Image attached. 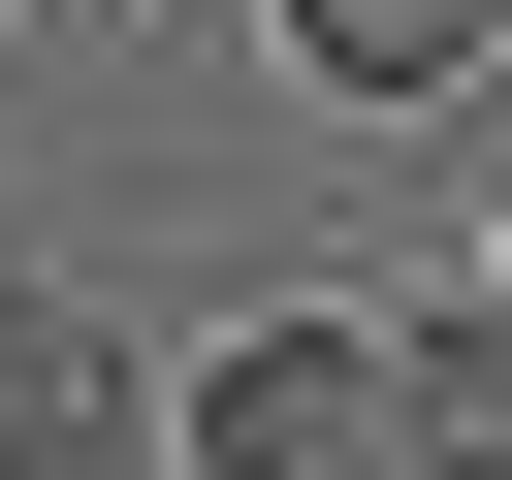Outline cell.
<instances>
[{
	"mask_svg": "<svg viewBox=\"0 0 512 480\" xmlns=\"http://www.w3.org/2000/svg\"><path fill=\"white\" fill-rule=\"evenodd\" d=\"M160 448H192V480H448V448H416V320H224Z\"/></svg>",
	"mask_w": 512,
	"mask_h": 480,
	"instance_id": "obj_1",
	"label": "cell"
},
{
	"mask_svg": "<svg viewBox=\"0 0 512 480\" xmlns=\"http://www.w3.org/2000/svg\"><path fill=\"white\" fill-rule=\"evenodd\" d=\"M0 32H32V0H0Z\"/></svg>",
	"mask_w": 512,
	"mask_h": 480,
	"instance_id": "obj_5",
	"label": "cell"
},
{
	"mask_svg": "<svg viewBox=\"0 0 512 480\" xmlns=\"http://www.w3.org/2000/svg\"><path fill=\"white\" fill-rule=\"evenodd\" d=\"M256 32H288V96H384V128L512 64V0H256Z\"/></svg>",
	"mask_w": 512,
	"mask_h": 480,
	"instance_id": "obj_3",
	"label": "cell"
},
{
	"mask_svg": "<svg viewBox=\"0 0 512 480\" xmlns=\"http://www.w3.org/2000/svg\"><path fill=\"white\" fill-rule=\"evenodd\" d=\"M160 416H192V384H160L96 288H0V480H128Z\"/></svg>",
	"mask_w": 512,
	"mask_h": 480,
	"instance_id": "obj_2",
	"label": "cell"
},
{
	"mask_svg": "<svg viewBox=\"0 0 512 480\" xmlns=\"http://www.w3.org/2000/svg\"><path fill=\"white\" fill-rule=\"evenodd\" d=\"M416 448H448V480H512V288H448V320H416Z\"/></svg>",
	"mask_w": 512,
	"mask_h": 480,
	"instance_id": "obj_4",
	"label": "cell"
}]
</instances>
